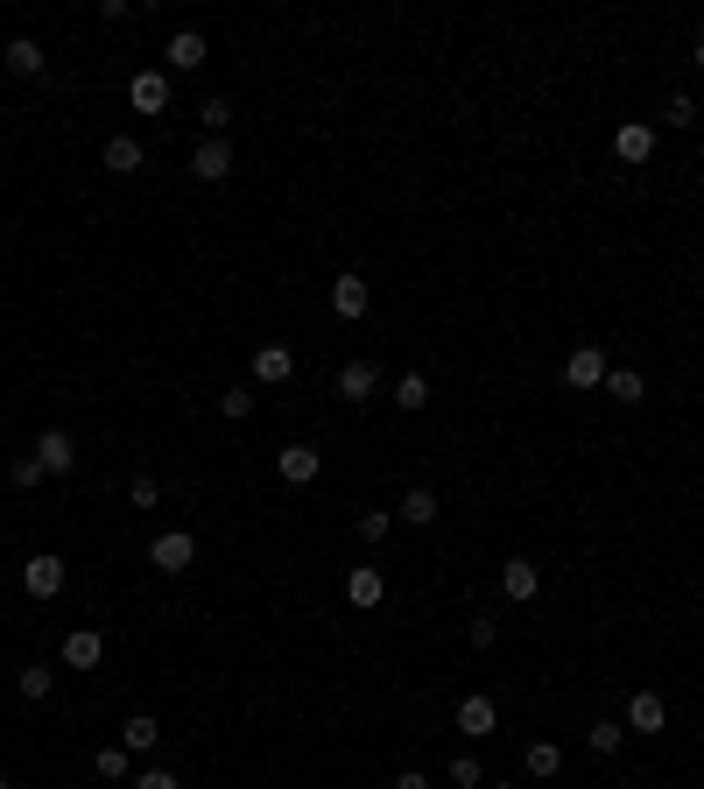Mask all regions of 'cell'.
I'll return each mask as SVG.
<instances>
[{"label": "cell", "instance_id": "cell-22", "mask_svg": "<svg viewBox=\"0 0 704 789\" xmlns=\"http://www.w3.org/2000/svg\"><path fill=\"white\" fill-rule=\"evenodd\" d=\"M557 768H564V748H557V740H529V776L549 782Z\"/></svg>", "mask_w": 704, "mask_h": 789}, {"label": "cell", "instance_id": "cell-10", "mask_svg": "<svg viewBox=\"0 0 704 789\" xmlns=\"http://www.w3.org/2000/svg\"><path fill=\"white\" fill-rule=\"evenodd\" d=\"M127 99H134V113H170V71H134Z\"/></svg>", "mask_w": 704, "mask_h": 789}, {"label": "cell", "instance_id": "cell-3", "mask_svg": "<svg viewBox=\"0 0 704 789\" xmlns=\"http://www.w3.org/2000/svg\"><path fill=\"white\" fill-rule=\"evenodd\" d=\"M28 458H36L50 480H71V472H78V444H71V430H57V423L36 437V452H28Z\"/></svg>", "mask_w": 704, "mask_h": 789}, {"label": "cell", "instance_id": "cell-33", "mask_svg": "<svg viewBox=\"0 0 704 789\" xmlns=\"http://www.w3.org/2000/svg\"><path fill=\"white\" fill-rule=\"evenodd\" d=\"M8 480H14V486H22V494H28V486H42V480H50V472H42L36 458H14V466H8Z\"/></svg>", "mask_w": 704, "mask_h": 789}, {"label": "cell", "instance_id": "cell-17", "mask_svg": "<svg viewBox=\"0 0 704 789\" xmlns=\"http://www.w3.org/2000/svg\"><path fill=\"white\" fill-rule=\"evenodd\" d=\"M99 162H107L113 176H134V170L148 162V148L134 141V134H107V148H99Z\"/></svg>", "mask_w": 704, "mask_h": 789}, {"label": "cell", "instance_id": "cell-6", "mask_svg": "<svg viewBox=\"0 0 704 789\" xmlns=\"http://www.w3.org/2000/svg\"><path fill=\"white\" fill-rule=\"evenodd\" d=\"M57 656H64V669H99L107 663V634L99 628H64V649H57Z\"/></svg>", "mask_w": 704, "mask_h": 789}, {"label": "cell", "instance_id": "cell-2", "mask_svg": "<svg viewBox=\"0 0 704 789\" xmlns=\"http://www.w3.org/2000/svg\"><path fill=\"white\" fill-rule=\"evenodd\" d=\"M148 564H156L162 578H184L190 564H198V535L190 529H162L156 543H148Z\"/></svg>", "mask_w": 704, "mask_h": 789}, {"label": "cell", "instance_id": "cell-34", "mask_svg": "<svg viewBox=\"0 0 704 789\" xmlns=\"http://www.w3.org/2000/svg\"><path fill=\"white\" fill-rule=\"evenodd\" d=\"M466 642H472V649H493V642H501V620H486V614H472V628H466Z\"/></svg>", "mask_w": 704, "mask_h": 789}, {"label": "cell", "instance_id": "cell-14", "mask_svg": "<svg viewBox=\"0 0 704 789\" xmlns=\"http://www.w3.org/2000/svg\"><path fill=\"white\" fill-rule=\"evenodd\" d=\"M501 592H507L515 606H529L535 592H543V571H535L529 557H507V564H501Z\"/></svg>", "mask_w": 704, "mask_h": 789}, {"label": "cell", "instance_id": "cell-4", "mask_svg": "<svg viewBox=\"0 0 704 789\" xmlns=\"http://www.w3.org/2000/svg\"><path fill=\"white\" fill-rule=\"evenodd\" d=\"M64 557H57V550H36V557L22 564V592L28 600H57V592H64Z\"/></svg>", "mask_w": 704, "mask_h": 789}, {"label": "cell", "instance_id": "cell-20", "mask_svg": "<svg viewBox=\"0 0 704 789\" xmlns=\"http://www.w3.org/2000/svg\"><path fill=\"white\" fill-rule=\"evenodd\" d=\"M120 748H127V754H156V748H162V726L148 719V712H127V726H120Z\"/></svg>", "mask_w": 704, "mask_h": 789}, {"label": "cell", "instance_id": "cell-21", "mask_svg": "<svg viewBox=\"0 0 704 789\" xmlns=\"http://www.w3.org/2000/svg\"><path fill=\"white\" fill-rule=\"evenodd\" d=\"M42 64H50V57H42L36 36H14L8 42V71H14V78H42Z\"/></svg>", "mask_w": 704, "mask_h": 789}, {"label": "cell", "instance_id": "cell-12", "mask_svg": "<svg viewBox=\"0 0 704 789\" xmlns=\"http://www.w3.org/2000/svg\"><path fill=\"white\" fill-rule=\"evenodd\" d=\"M613 156H620L627 170H641V162L655 156V127H649V121H627V127H613Z\"/></svg>", "mask_w": 704, "mask_h": 789}, {"label": "cell", "instance_id": "cell-36", "mask_svg": "<svg viewBox=\"0 0 704 789\" xmlns=\"http://www.w3.org/2000/svg\"><path fill=\"white\" fill-rule=\"evenodd\" d=\"M127 501H134V508H156L162 486H156V480H134V486H127Z\"/></svg>", "mask_w": 704, "mask_h": 789}, {"label": "cell", "instance_id": "cell-7", "mask_svg": "<svg viewBox=\"0 0 704 789\" xmlns=\"http://www.w3.org/2000/svg\"><path fill=\"white\" fill-rule=\"evenodd\" d=\"M367 304H373V289H367V275H332V318H346V324H359L367 318Z\"/></svg>", "mask_w": 704, "mask_h": 789}, {"label": "cell", "instance_id": "cell-11", "mask_svg": "<svg viewBox=\"0 0 704 789\" xmlns=\"http://www.w3.org/2000/svg\"><path fill=\"white\" fill-rule=\"evenodd\" d=\"M564 381H571L578 395H585V389H606V353H598L592 338H585V346H578L571 360H564Z\"/></svg>", "mask_w": 704, "mask_h": 789}, {"label": "cell", "instance_id": "cell-30", "mask_svg": "<svg viewBox=\"0 0 704 789\" xmlns=\"http://www.w3.org/2000/svg\"><path fill=\"white\" fill-rule=\"evenodd\" d=\"M359 543H387V529H395V515H387V508H367V515H359Z\"/></svg>", "mask_w": 704, "mask_h": 789}, {"label": "cell", "instance_id": "cell-29", "mask_svg": "<svg viewBox=\"0 0 704 789\" xmlns=\"http://www.w3.org/2000/svg\"><path fill=\"white\" fill-rule=\"evenodd\" d=\"M458 789H486V768H479V754H452V768H444Z\"/></svg>", "mask_w": 704, "mask_h": 789}, {"label": "cell", "instance_id": "cell-9", "mask_svg": "<svg viewBox=\"0 0 704 789\" xmlns=\"http://www.w3.org/2000/svg\"><path fill=\"white\" fill-rule=\"evenodd\" d=\"M493 726H501V705H493L486 691H466V698H458V733H466V740H486Z\"/></svg>", "mask_w": 704, "mask_h": 789}, {"label": "cell", "instance_id": "cell-23", "mask_svg": "<svg viewBox=\"0 0 704 789\" xmlns=\"http://www.w3.org/2000/svg\"><path fill=\"white\" fill-rule=\"evenodd\" d=\"M606 395L613 402H641V395H649V381H641L634 367H606Z\"/></svg>", "mask_w": 704, "mask_h": 789}, {"label": "cell", "instance_id": "cell-24", "mask_svg": "<svg viewBox=\"0 0 704 789\" xmlns=\"http://www.w3.org/2000/svg\"><path fill=\"white\" fill-rule=\"evenodd\" d=\"M395 409H402V416L430 409V381H423V374H402V381H395Z\"/></svg>", "mask_w": 704, "mask_h": 789}, {"label": "cell", "instance_id": "cell-39", "mask_svg": "<svg viewBox=\"0 0 704 789\" xmlns=\"http://www.w3.org/2000/svg\"><path fill=\"white\" fill-rule=\"evenodd\" d=\"M0 789H14V782H8V776H0Z\"/></svg>", "mask_w": 704, "mask_h": 789}, {"label": "cell", "instance_id": "cell-38", "mask_svg": "<svg viewBox=\"0 0 704 789\" xmlns=\"http://www.w3.org/2000/svg\"><path fill=\"white\" fill-rule=\"evenodd\" d=\"M691 64H697V71H704V36H697V50H691Z\"/></svg>", "mask_w": 704, "mask_h": 789}, {"label": "cell", "instance_id": "cell-19", "mask_svg": "<svg viewBox=\"0 0 704 789\" xmlns=\"http://www.w3.org/2000/svg\"><path fill=\"white\" fill-rule=\"evenodd\" d=\"M444 515V501L430 494V486H409V494H402V508H395V522H409V529H430Z\"/></svg>", "mask_w": 704, "mask_h": 789}, {"label": "cell", "instance_id": "cell-13", "mask_svg": "<svg viewBox=\"0 0 704 789\" xmlns=\"http://www.w3.org/2000/svg\"><path fill=\"white\" fill-rule=\"evenodd\" d=\"M254 381H261V389H282V381H296V353L282 346V338H275V346H261V353H254Z\"/></svg>", "mask_w": 704, "mask_h": 789}, {"label": "cell", "instance_id": "cell-40", "mask_svg": "<svg viewBox=\"0 0 704 789\" xmlns=\"http://www.w3.org/2000/svg\"><path fill=\"white\" fill-rule=\"evenodd\" d=\"M493 789H515V782H493Z\"/></svg>", "mask_w": 704, "mask_h": 789}, {"label": "cell", "instance_id": "cell-32", "mask_svg": "<svg viewBox=\"0 0 704 789\" xmlns=\"http://www.w3.org/2000/svg\"><path fill=\"white\" fill-rule=\"evenodd\" d=\"M697 113H704L697 99H691V93H677V99H669V113H663V121H669V127H697Z\"/></svg>", "mask_w": 704, "mask_h": 789}, {"label": "cell", "instance_id": "cell-8", "mask_svg": "<svg viewBox=\"0 0 704 789\" xmlns=\"http://www.w3.org/2000/svg\"><path fill=\"white\" fill-rule=\"evenodd\" d=\"M275 472L289 486H310L324 472V452H318V444H282V452H275Z\"/></svg>", "mask_w": 704, "mask_h": 789}, {"label": "cell", "instance_id": "cell-16", "mask_svg": "<svg viewBox=\"0 0 704 789\" xmlns=\"http://www.w3.org/2000/svg\"><path fill=\"white\" fill-rule=\"evenodd\" d=\"M205 57H212V50H205V36H198V28H176V36L162 42V64H170V71H198Z\"/></svg>", "mask_w": 704, "mask_h": 789}, {"label": "cell", "instance_id": "cell-18", "mask_svg": "<svg viewBox=\"0 0 704 789\" xmlns=\"http://www.w3.org/2000/svg\"><path fill=\"white\" fill-rule=\"evenodd\" d=\"M373 389H381V374H373V360H346V367H338V395H346L353 409H359V402H373Z\"/></svg>", "mask_w": 704, "mask_h": 789}, {"label": "cell", "instance_id": "cell-25", "mask_svg": "<svg viewBox=\"0 0 704 789\" xmlns=\"http://www.w3.org/2000/svg\"><path fill=\"white\" fill-rule=\"evenodd\" d=\"M620 740H627L620 719H592V726H585V748H592V754H620Z\"/></svg>", "mask_w": 704, "mask_h": 789}, {"label": "cell", "instance_id": "cell-27", "mask_svg": "<svg viewBox=\"0 0 704 789\" xmlns=\"http://www.w3.org/2000/svg\"><path fill=\"white\" fill-rule=\"evenodd\" d=\"M198 121H205V134H226V127L239 121V113H233V99H226V93H212V99L198 107Z\"/></svg>", "mask_w": 704, "mask_h": 789}, {"label": "cell", "instance_id": "cell-35", "mask_svg": "<svg viewBox=\"0 0 704 789\" xmlns=\"http://www.w3.org/2000/svg\"><path fill=\"white\" fill-rule=\"evenodd\" d=\"M134 789H184V782H176V768H141Z\"/></svg>", "mask_w": 704, "mask_h": 789}, {"label": "cell", "instance_id": "cell-31", "mask_svg": "<svg viewBox=\"0 0 704 789\" xmlns=\"http://www.w3.org/2000/svg\"><path fill=\"white\" fill-rule=\"evenodd\" d=\"M219 416H226V423H247V416H254V395L247 389H226V395H219Z\"/></svg>", "mask_w": 704, "mask_h": 789}, {"label": "cell", "instance_id": "cell-26", "mask_svg": "<svg viewBox=\"0 0 704 789\" xmlns=\"http://www.w3.org/2000/svg\"><path fill=\"white\" fill-rule=\"evenodd\" d=\"M14 691H22V698H28V705H42V698H50V691H57V677H50V669H42V663H28V669H22V677H14Z\"/></svg>", "mask_w": 704, "mask_h": 789}, {"label": "cell", "instance_id": "cell-5", "mask_svg": "<svg viewBox=\"0 0 704 789\" xmlns=\"http://www.w3.org/2000/svg\"><path fill=\"white\" fill-rule=\"evenodd\" d=\"M620 726H627V733H641V740H649V733H663V726H669V705H663L655 691H627Z\"/></svg>", "mask_w": 704, "mask_h": 789}, {"label": "cell", "instance_id": "cell-15", "mask_svg": "<svg viewBox=\"0 0 704 789\" xmlns=\"http://www.w3.org/2000/svg\"><path fill=\"white\" fill-rule=\"evenodd\" d=\"M346 600L359 606V614H373V606L387 600V578L373 571V564H353V571H346Z\"/></svg>", "mask_w": 704, "mask_h": 789}, {"label": "cell", "instance_id": "cell-1", "mask_svg": "<svg viewBox=\"0 0 704 789\" xmlns=\"http://www.w3.org/2000/svg\"><path fill=\"white\" fill-rule=\"evenodd\" d=\"M233 170H239V148H233V134H205V141L190 148V176H198V184H226Z\"/></svg>", "mask_w": 704, "mask_h": 789}, {"label": "cell", "instance_id": "cell-37", "mask_svg": "<svg viewBox=\"0 0 704 789\" xmlns=\"http://www.w3.org/2000/svg\"><path fill=\"white\" fill-rule=\"evenodd\" d=\"M395 789H430V776H416V768H402V776H395Z\"/></svg>", "mask_w": 704, "mask_h": 789}, {"label": "cell", "instance_id": "cell-28", "mask_svg": "<svg viewBox=\"0 0 704 789\" xmlns=\"http://www.w3.org/2000/svg\"><path fill=\"white\" fill-rule=\"evenodd\" d=\"M92 776H99V782H120V776H127V748H120V740L92 754Z\"/></svg>", "mask_w": 704, "mask_h": 789}]
</instances>
